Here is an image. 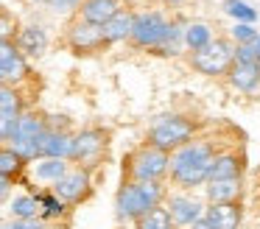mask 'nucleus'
<instances>
[{
	"instance_id": "12",
	"label": "nucleus",
	"mask_w": 260,
	"mask_h": 229,
	"mask_svg": "<svg viewBox=\"0 0 260 229\" xmlns=\"http://www.w3.org/2000/svg\"><path fill=\"white\" fill-rule=\"evenodd\" d=\"M207 221L213 223L215 229H238L241 223V210L235 204H213L207 210Z\"/></svg>"
},
{
	"instance_id": "28",
	"label": "nucleus",
	"mask_w": 260,
	"mask_h": 229,
	"mask_svg": "<svg viewBox=\"0 0 260 229\" xmlns=\"http://www.w3.org/2000/svg\"><path fill=\"white\" fill-rule=\"evenodd\" d=\"M81 0H48V6H51L53 11H70V9H76Z\"/></svg>"
},
{
	"instance_id": "23",
	"label": "nucleus",
	"mask_w": 260,
	"mask_h": 229,
	"mask_svg": "<svg viewBox=\"0 0 260 229\" xmlns=\"http://www.w3.org/2000/svg\"><path fill=\"white\" fill-rule=\"evenodd\" d=\"M224 9H226V14H232L238 22H249V25H252V22L257 20V11H254L252 6L241 3V0H226Z\"/></svg>"
},
{
	"instance_id": "27",
	"label": "nucleus",
	"mask_w": 260,
	"mask_h": 229,
	"mask_svg": "<svg viewBox=\"0 0 260 229\" xmlns=\"http://www.w3.org/2000/svg\"><path fill=\"white\" fill-rule=\"evenodd\" d=\"M6 229H45V226H42V221H37V218H17V221L9 223Z\"/></svg>"
},
{
	"instance_id": "1",
	"label": "nucleus",
	"mask_w": 260,
	"mask_h": 229,
	"mask_svg": "<svg viewBox=\"0 0 260 229\" xmlns=\"http://www.w3.org/2000/svg\"><path fill=\"white\" fill-rule=\"evenodd\" d=\"M213 159L215 156L207 143H185L171 156V173L182 187H196L204 179H210Z\"/></svg>"
},
{
	"instance_id": "29",
	"label": "nucleus",
	"mask_w": 260,
	"mask_h": 229,
	"mask_svg": "<svg viewBox=\"0 0 260 229\" xmlns=\"http://www.w3.org/2000/svg\"><path fill=\"white\" fill-rule=\"evenodd\" d=\"M45 212L48 215H56V212H62V204L56 199H45Z\"/></svg>"
},
{
	"instance_id": "13",
	"label": "nucleus",
	"mask_w": 260,
	"mask_h": 229,
	"mask_svg": "<svg viewBox=\"0 0 260 229\" xmlns=\"http://www.w3.org/2000/svg\"><path fill=\"white\" fill-rule=\"evenodd\" d=\"M132 34H135V17H132L129 11H118V14L104 25L107 42H120V39L132 37Z\"/></svg>"
},
{
	"instance_id": "8",
	"label": "nucleus",
	"mask_w": 260,
	"mask_h": 229,
	"mask_svg": "<svg viewBox=\"0 0 260 229\" xmlns=\"http://www.w3.org/2000/svg\"><path fill=\"white\" fill-rule=\"evenodd\" d=\"M28 67H25V59H23V50L14 48L9 39H3V50H0V78L3 84H17L20 78H25Z\"/></svg>"
},
{
	"instance_id": "9",
	"label": "nucleus",
	"mask_w": 260,
	"mask_h": 229,
	"mask_svg": "<svg viewBox=\"0 0 260 229\" xmlns=\"http://www.w3.org/2000/svg\"><path fill=\"white\" fill-rule=\"evenodd\" d=\"M76 151V137L64 132H45L40 140V156L48 159H64V156H73Z\"/></svg>"
},
{
	"instance_id": "14",
	"label": "nucleus",
	"mask_w": 260,
	"mask_h": 229,
	"mask_svg": "<svg viewBox=\"0 0 260 229\" xmlns=\"http://www.w3.org/2000/svg\"><path fill=\"white\" fill-rule=\"evenodd\" d=\"M84 190H87V173L84 171H73V173H68V176H62L56 182V195L64 201L79 199Z\"/></svg>"
},
{
	"instance_id": "6",
	"label": "nucleus",
	"mask_w": 260,
	"mask_h": 229,
	"mask_svg": "<svg viewBox=\"0 0 260 229\" xmlns=\"http://www.w3.org/2000/svg\"><path fill=\"white\" fill-rule=\"evenodd\" d=\"M168 154H165L162 148H157V145H148V148H143L140 154L135 156V165H132V171H135L137 182H157L159 176H162L165 171H168Z\"/></svg>"
},
{
	"instance_id": "15",
	"label": "nucleus",
	"mask_w": 260,
	"mask_h": 229,
	"mask_svg": "<svg viewBox=\"0 0 260 229\" xmlns=\"http://www.w3.org/2000/svg\"><path fill=\"white\" fill-rule=\"evenodd\" d=\"M230 81L232 87L243 89V92H252L260 81V70L257 64H243V61H235V67L230 70Z\"/></svg>"
},
{
	"instance_id": "18",
	"label": "nucleus",
	"mask_w": 260,
	"mask_h": 229,
	"mask_svg": "<svg viewBox=\"0 0 260 229\" xmlns=\"http://www.w3.org/2000/svg\"><path fill=\"white\" fill-rule=\"evenodd\" d=\"M238 190H241L238 179H215V182L207 184V199L213 204H230L238 195Z\"/></svg>"
},
{
	"instance_id": "7",
	"label": "nucleus",
	"mask_w": 260,
	"mask_h": 229,
	"mask_svg": "<svg viewBox=\"0 0 260 229\" xmlns=\"http://www.w3.org/2000/svg\"><path fill=\"white\" fill-rule=\"evenodd\" d=\"M104 42H107L104 25H95V22H90V20H79L70 28V48L79 50V53L81 50H98Z\"/></svg>"
},
{
	"instance_id": "4",
	"label": "nucleus",
	"mask_w": 260,
	"mask_h": 229,
	"mask_svg": "<svg viewBox=\"0 0 260 229\" xmlns=\"http://www.w3.org/2000/svg\"><path fill=\"white\" fill-rule=\"evenodd\" d=\"M190 134H193L190 120L171 115V117H162V120L151 128V145H157V148H162V151L182 148V145L190 140Z\"/></svg>"
},
{
	"instance_id": "20",
	"label": "nucleus",
	"mask_w": 260,
	"mask_h": 229,
	"mask_svg": "<svg viewBox=\"0 0 260 229\" xmlns=\"http://www.w3.org/2000/svg\"><path fill=\"white\" fill-rule=\"evenodd\" d=\"M37 179H45V182H59L62 176H68V165L62 159H45L34 168Z\"/></svg>"
},
{
	"instance_id": "32",
	"label": "nucleus",
	"mask_w": 260,
	"mask_h": 229,
	"mask_svg": "<svg viewBox=\"0 0 260 229\" xmlns=\"http://www.w3.org/2000/svg\"><path fill=\"white\" fill-rule=\"evenodd\" d=\"M257 70H260V61H257Z\"/></svg>"
},
{
	"instance_id": "31",
	"label": "nucleus",
	"mask_w": 260,
	"mask_h": 229,
	"mask_svg": "<svg viewBox=\"0 0 260 229\" xmlns=\"http://www.w3.org/2000/svg\"><path fill=\"white\" fill-rule=\"evenodd\" d=\"M34 3H48V0H34Z\"/></svg>"
},
{
	"instance_id": "26",
	"label": "nucleus",
	"mask_w": 260,
	"mask_h": 229,
	"mask_svg": "<svg viewBox=\"0 0 260 229\" xmlns=\"http://www.w3.org/2000/svg\"><path fill=\"white\" fill-rule=\"evenodd\" d=\"M232 37H235L241 45H249V42H254V39H257V31H254L249 22H238V25L232 28Z\"/></svg>"
},
{
	"instance_id": "30",
	"label": "nucleus",
	"mask_w": 260,
	"mask_h": 229,
	"mask_svg": "<svg viewBox=\"0 0 260 229\" xmlns=\"http://www.w3.org/2000/svg\"><path fill=\"white\" fill-rule=\"evenodd\" d=\"M193 229H215V226H213V223L207 221V218H199V221L193 223Z\"/></svg>"
},
{
	"instance_id": "19",
	"label": "nucleus",
	"mask_w": 260,
	"mask_h": 229,
	"mask_svg": "<svg viewBox=\"0 0 260 229\" xmlns=\"http://www.w3.org/2000/svg\"><path fill=\"white\" fill-rule=\"evenodd\" d=\"M238 173H241V162H238V156L232 154H221L213 159V168H210V182H215V179H238Z\"/></svg>"
},
{
	"instance_id": "2",
	"label": "nucleus",
	"mask_w": 260,
	"mask_h": 229,
	"mask_svg": "<svg viewBox=\"0 0 260 229\" xmlns=\"http://www.w3.org/2000/svg\"><path fill=\"white\" fill-rule=\"evenodd\" d=\"M162 187L157 182H137L126 184L118 193V215L123 218H143L146 212H151L157 207Z\"/></svg>"
},
{
	"instance_id": "16",
	"label": "nucleus",
	"mask_w": 260,
	"mask_h": 229,
	"mask_svg": "<svg viewBox=\"0 0 260 229\" xmlns=\"http://www.w3.org/2000/svg\"><path fill=\"white\" fill-rule=\"evenodd\" d=\"M101 148H104V132H98V128H87V132H81L79 137H76L73 156H79V159H90V156H95Z\"/></svg>"
},
{
	"instance_id": "5",
	"label": "nucleus",
	"mask_w": 260,
	"mask_h": 229,
	"mask_svg": "<svg viewBox=\"0 0 260 229\" xmlns=\"http://www.w3.org/2000/svg\"><path fill=\"white\" fill-rule=\"evenodd\" d=\"M168 34H171V25L159 14H154V11L135 17V34H132V39H135L140 48H157V45H165L168 42Z\"/></svg>"
},
{
	"instance_id": "25",
	"label": "nucleus",
	"mask_w": 260,
	"mask_h": 229,
	"mask_svg": "<svg viewBox=\"0 0 260 229\" xmlns=\"http://www.w3.org/2000/svg\"><path fill=\"white\" fill-rule=\"evenodd\" d=\"M12 212L17 218H34L37 212V199H31V195H20V199L12 201Z\"/></svg>"
},
{
	"instance_id": "22",
	"label": "nucleus",
	"mask_w": 260,
	"mask_h": 229,
	"mask_svg": "<svg viewBox=\"0 0 260 229\" xmlns=\"http://www.w3.org/2000/svg\"><path fill=\"white\" fill-rule=\"evenodd\" d=\"M185 42H187V48H193V50L207 48V45L213 42V39H210V28L202 25V22H196V25H187V28H185Z\"/></svg>"
},
{
	"instance_id": "3",
	"label": "nucleus",
	"mask_w": 260,
	"mask_h": 229,
	"mask_svg": "<svg viewBox=\"0 0 260 229\" xmlns=\"http://www.w3.org/2000/svg\"><path fill=\"white\" fill-rule=\"evenodd\" d=\"M238 61V48H232L224 39H215L207 48L193 50V67L204 76H221V73H230Z\"/></svg>"
},
{
	"instance_id": "10",
	"label": "nucleus",
	"mask_w": 260,
	"mask_h": 229,
	"mask_svg": "<svg viewBox=\"0 0 260 229\" xmlns=\"http://www.w3.org/2000/svg\"><path fill=\"white\" fill-rule=\"evenodd\" d=\"M118 11H120L118 0H84V6H81L84 20L95 22V25H107Z\"/></svg>"
},
{
	"instance_id": "24",
	"label": "nucleus",
	"mask_w": 260,
	"mask_h": 229,
	"mask_svg": "<svg viewBox=\"0 0 260 229\" xmlns=\"http://www.w3.org/2000/svg\"><path fill=\"white\" fill-rule=\"evenodd\" d=\"M20 162H23V156H20L14 148H3V154H0V173L12 179V173H17Z\"/></svg>"
},
{
	"instance_id": "21",
	"label": "nucleus",
	"mask_w": 260,
	"mask_h": 229,
	"mask_svg": "<svg viewBox=\"0 0 260 229\" xmlns=\"http://www.w3.org/2000/svg\"><path fill=\"white\" fill-rule=\"evenodd\" d=\"M137 229H171V210H162V207H154L151 212L140 218Z\"/></svg>"
},
{
	"instance_id": "11",
	"label": "nucleus",
	"mask_w": 260,
	"mask_h": 229,
	"mask_svg": "<svg viewBox=\"0 0 260 229\" xmlns=\"http://www.w3.org/2000/svg\"><path fill=\"white\" fill-rule=\"evenodd\" d=\"M17 48L28 56H42L48 48V37L40 25H25L20 31V39H17Z\"/></svg>"
},
{
	"instance_id": "17",
	"label": "nucleus",
	"mask_w": 260,
	"mask_h": 229,
	"mask_svg": "<svg viewBox=\"0 0 260 229\" xmlns=\"http://www.w3.org/2000/svg\"><path fill=\"white\" fill-rule=\"evenodd\" d=\"M199 212H202L199 201L182 199V195H174V199H171V218H174L176 223H196Z\"/></svg>"
}]
</instances>
